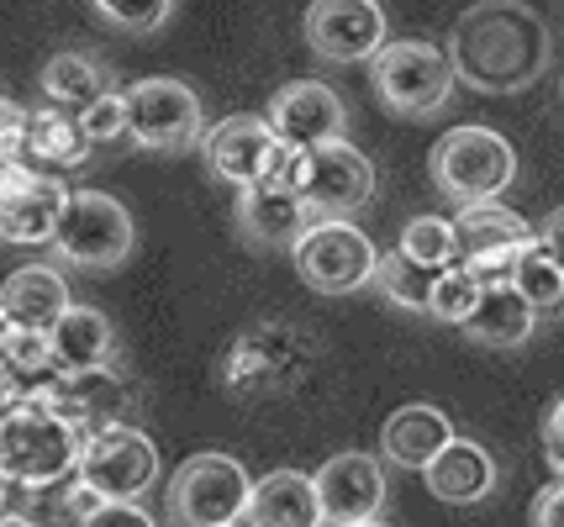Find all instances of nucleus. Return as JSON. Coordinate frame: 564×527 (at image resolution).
Returning a JSON list of instances; mask_svg holds the SVG:
<instances>
[{"mask_svg":"<svg viewBox=\"0 0 564 527\" xmlns=\"http://www.w3.org/2000/svg\"><path fill=\"white\" fill-rule=\"evenodd\" d=\"M448 64L480 96H517L554 64V26L528 0H475L448 32Z\"/></svg>","mask_w":564,"mask_h":527,"instance_id":"1","label":"nucleus"},{"mask_svg":"<svg viewBox=\"0 0 564 527\" xmlns=\"http://www.w3.org/2000/svg\"><path fill=\"white\" fill-rule=\"evenodd\" d=\"M85 427H74L58 406L26 396L0 417V470L17 491H48L79 475V453H85Z\"/></svg>","mask_w":564,"mask_h":527,"instance_id":"2","label":"nucleus"},{"mask_svg":"<svg viewBox=\"0 0 564 527\" xmlns=\"http://www.w3.org/2000/svg\"><path fill=\"white\" fill-rule=\"evenodd\" d=\"M427 175L433 190L454 206L501 201V190H512L517 179V149L496 127H448L427 153Z\"/></svg>","mask_w":564,"mask_h":527,"instance_id":"3","label":"nucleus"},{"mask_svg":"<svg viewBox=\"0 0 564 527\" xmlns=\"http://www.w3.org/2000/svg\"><path fill=\"white\" fill-rule=\"evenodd\" d=\"M53 259L58 270H79V275H111L122 270L132 249H138V222L117 196L106 190H69L58 232H53Z\"/></svg>","mask_w":564,"mask_h":527,"instance_id":"4","label":"nucleus"},{"mask_svg":"<svg viewBox=\"0 0 564 527\" xmlns=\"http://www.w3.org/2000/svg\"><path fill=\"white\" fill-rule=\"evenodd\" d=\"M369 85L380 106L391 117H406V122H427L438 117L448 96H454V64H448V48L427 43V37H391L386 48L369 58Z\"/></svg>","mask_w":564,"mask_h":527,"instance_id":"5","label":"nucleus"},{"mask_svg":"<svg viewBox=\"0 0 564 527\" xmlns=\"http://www.w3.org/2000/svg\"><path fill=\"white\" fill-rule=\"evenodd\" d=\"M253 475L232 453H191L164 485V512L174 527H232L243 523Z\"/></svg>","mask_w":564,"mask_h":527,"instance_id":"6","label":"nucleus"},{"mask_svg":"<svg viewBox=\"0 0 564 527\" xmlns=\"http://www.w3.org/2000/svg\"><path fill=\"white\" fill-rule=\"evenodd\" d=\"M312 359H317L312 332H301L291 322H259L238 332V343L227 349L221 385L232 396H274V391H291L312 370Z\"/></svg>","mask_w":564,"mask_h":527,"instance_id":"7","label":"nucleus"},{"mask_svg":"<svg viewBox=\"0 0 564 527\" xmlns=\"http://www.w3.org/2000/svg\"><path fill=\"white\" fill-rule=\"evenodd\" d=\"M291 264L306 290H317V296H354V290H369V285H375V275H380V249L369 243L365 227H354L348 217H322V222H312V232L295 243Z\"/></svg>","mask_w":564,"mask_h":527,"instance_id":"8","label":"nucleus"},{"mask_svg":"<svg viewBox=\"0 0 564 527\" xmlns=\"http://www.w3.org/2000/svg\"><path fill=\"white\" fill-rule=\"evenodd\" d=\"M132 111V143L148 153H191L206 138V106L174 75H148L127 85Z\"/></svg>","mask_w":564,"mask_h":527,"instance_id":"9","label":"nucleus"},{"mask_svg":"<svg viewBox=\"0 0 564 527\" xmlns=\"http://www.w3.org/2000/svg\"><path fill=\"white\" fill-rule=\"evenodd\" d=\"M196 153H200V164H206V175L232 185V190L280 179L295 158L264 117H221L217 127H206Z\"/></svg>","mask_w":564,"mask_h":527,"instance_id":"10","label":"nucleus"},{"mask_svg":"<svg viewBox=\"0 0 564 527\" xmlns=\"http://www.w3.org/2000/svg\"><path fill=\"white\" fill-rule=\"evenodd\" d=\"M285 179L306 196V206L317 211V222L322 217H354V211H365L375 201V164L348 138L295 153Z\"/></svg>","mask_w":564,"mask_h":527,"instance_id":"11","label":"nucleus"},{"mask_svg":"<svg viewBox=\"0 0 564 527\" xmlns=\"http://www.w3.org/2000/svg\"><path fill=\"white\" fill-rule=\"evenodd\" d=\"M79 480L96 485L106 502H143L159 485V443L132 422L96 427L79 453Z\"/></svg>","mask_w":564,"mask_h":527,"instance_id":"12","label":"nucleus"},{"mask_svg":"<svg viewBox=\"0 0 564 527\" xmlns=\"http://www.w3.org/2000/svg\"><path fill=\"white\" fill-rule=\"evenodd\" d=\"M64 179L37 169V164H0V243L11 249H48L58 217H64Z\"/></svg>","mask_w":564,"mask_h":527,"instance_id":"13","label":"nucleus"},{"mask_svg":"<svg viewBox=\"0 0 564 527\" xmlns=\"http://www.w3.org/2000/svg\"><path fill=\"white\" fill-rule=\"evenodd\" d=\"M301 32L322 64H369L391 43V22L380 0H312Z\"/></svg>","mask_w":564,"mask_h":527,"instance_id":"14","label":"nucleus"},{"mask_svg":"<svg viewBox=\"0 0 564 527\" xmlns=\"http://www.w3.org/2000/svg\"><path fill=\"white\" fill-rule=\"evenodd\" d=\"M232 222L238 238L259 253H295V243L312 232L317 211L306 206V196L295 190L291 179H264V185H248L232 201Z\"/></svg>","mask_w":564,"mask_h":527,"instance_id":"15","label":"nucleus"},{"mask_svg":"<svg viewBox=\"0 0 564 527\" xmlns=\"http://www.w3.org/2000/svg\"><path fill=\"white\" fill-rule=\"evenodd\" d=\"M264 122L280 132V143L291 153H306V149H322V143H338L348 138V106L333 85L322 79H291L280 85L264 106Z\"/></svg>","mask_w":564,"mask_h":527,"instance_id":"16","label":"nucleus"},{"mask_svg":"<svg viewBox=\"0 0 564 527\" xmlns=\"http://www.w3.org/2000/svg\"><path fill=\"white\" fill-rule=\"evenodd\" d=\"M312 480H317L327 527H359L386 512V464L375 453H359V449L333 453Z\"/></svg>","mask_w":564,"mask_h":527,"instance_id":"17","label":"nucleus"},{"mask_svg":"<svg viewBox=\"0 0 564 527\" xmlns=\"http://www.w3.org/2000/svg\"><path fill=\"white\" fill-rule=\"evenodd\" d=\"M26 396L58 406L74 427L96 432V427L122 422V411L132 406V385L117 375V364H106V370H90V375H48V380H37Z\"/></svg>","mask_w":564,"mask_h":527,"instance_id":"18","label":"nucleus"},{"mask_svg":"<svg viewBox=\"0 0 564 527\" xmlns=\"http://www.w3.org/2000/svg\"><path fill=\"white\" fill-rule=\"evenodd\" d=\"M53 343V375H90V370H106L117 364V327L100 306L74 301L48 332Z\"/></svg>","mask_w":564,"mask_h":527,"instance_id":"19","label":"nucleus"},{"mask_svg":"<svg viewBox=\"0 0 564 527\" xmlns=\"http://www.w3.org/2000/svg\"><path fill=\"white\" fill-rule=\"evenodd\" d=\"M454 438H459V432L448 422V411H438L433 402H406L401 411L386 417V427H380V449H386V459H391L395 470H417V475L454 443Z\"/></svg>","mask_w":564,"mask_h":527,"instance_id":"20","label":"nucleus"},{"mask_svg":"<svg viewBox=\"0 0 564 527\" xmlns=\"http://www.w3.org/2000/svg\"><path fill=\"white\" fill-rule=\"evenodd\" d=\"M243 527H327L317 480L301 470H270L264 480H253Z\"/></svg>","mask_w":564,"mask_h":527,"instance_id":"21","label":"nucleus"},{"mask_svg":"<svg viewBox=\"0 0 564 527\" xmlns=\"http://www.w3.org/2000/svg\"><path fill=\"white\" fill-rule=\"evenodd\" d=\"M90 153H96V143L85 138L79 111H64V106H48V101L26 111V143H22L26 164L58 175V169H85Z\"/></svg>","mask_w":564,"mask_h":527,"instance_id":"22","label":"nucleus"},{"mask_svg":"<svg viewBox=\"0 0 564 527\" xmlns=\"http://www.w3.org/2000/svg\"><path fill=\"white\" fill-rule=\"evenodd\" d=\"M0 306L17 327H32V332H53V322L69 311V279L58 264H22L11 270L6 285H0Z\"/></svg>","mask_w":564,"mask_h":527,"instance_id":"23","label":"nucleus"},{"mask_svg":"<svg viewBox=\"0 0 564 527\" xmlns=\"http://www.w3.org/2000/svg\"><path fill=\"white\" fill-rule=\"evenodd\" d=\"M422 480H427V491L438 496V502L448 506H475L486 502L496 491V459L486 443H475V438H454L448 449L422 470Z\"/></svg>","mask_w":564,"mask_h":527,"instance_id":"24","label":"nucleus"},{"mask_svg":"<svg viewBox=\"0 0 564 527\" xmlns=\"http://www.w3.org/2000/svg\"><path fill=\"white\" fill-rule=\"evenodd\" d=\"M533 327H539V311L517 296V285H491V290H480V306L459 332L480 349H522L533 338Z\"/></svg>","mask_w":564,"mask_h":527,"instance_id":"25","label":"nucleus"},{"mask_svg":"<svg viewBox=\"0 0 564 527\" xmlns=\"http://www.w3.org/2000/svg\"><path fill=\"white\" fill-rule=\"evenodd\" d=\"M111 90V69L100 64L96 53H79V48H64L53 53L37 75V96L48 106H64V111H85V106Z\"/></svg>","mask_w":564,"mask_h":527,"instance_id":"26","label":"nucleus"},{"mask_svg":"<svg viewBox=\"0 0 564 527\" xmlns=\"http://www.w3.org/2000/svg\"><path fill=\"white\" fill-rule=\"evenodd\" d=\"M454 227H459V249L469 253H496V249H528L539 238V227H528L512 206L501 201H480V206H459L454 211Z\"/></svg>","mask_w":564,"mask_h":527,"instance_id":"27","label":"nucleus"},{"mask_svg":"<svg viewBox=\"0 0 564 527\" xmlns=\"http://www.w3.org/2000/svg\"><path fill=\"white\" fill-rule=\"evenodd\" d=\"M395 253H406V259L422 264V270H448V264H459V259H465L454 217H412V222L401 227Z\"/></svg>","mask_w":564,"mask_h":527,"instance_id":"28","label":"nucleus"},{"mask_svg":"<svg viewBox=\"0 0 564 527\" xmlns=\"http://www.w3.org/2000/svg\"><path fill=\"white\" fill-rule=\"evenodd\" d=\"M512 285H517V296L533 306V311H560L564 306V264L554 259V253L543 249L539 238L522 249V259H517V275H512Z\"/></svg>","mask_w":564,"mask_h":527,"instance_id":"29","label":"nucleus"},{"mask_svg":"<svg viewBox=\"0 0 564 527\" xmlns=\"http://www.w3.org/2000/svg\"><path fill=\"white\" fill-rule=\"evenodd\" d=\"M433 279H438V270H422V264H412L406 253H380V275H375V290H380V296H386L391 306H401V311H417V317H427Z\"/></svg>","mask_w":564,"mask_h":527,"instance_id":"30","label":"nucleus"},{"mask_svg":"<svg viewBox=\"0 0 564 527\" xmlns=\"http://www.w3.org/2000/svg\"><path fill=\"white\" fill-rule=\"evenodd\" d=\"M475 306H480V279L465 270V259L448 264V270H438L433 296H427V317L443 327H465L469 317H475Z\"/></svg>","mask_w":564,"mask_h":527,"instance_id":"31","label":"nucleus"},{"mask_svg":"<svg viewBox=\"0 0 564 527\" xmlns=\"http://www.w3.org/2000/svg\"><path fill=\"white\" fill-rule=\"evenodd\" d=\"M174 6H180V0H90V11H96L100 22L117 26V32H132V37L164 32L174 17Z\"/></svg>","mask_w":564,"mask_h":527,"instance_id":"32","label":"nucleus"},{"mask_svg":"<svg viewBox=\"0 0 564 527\" xmlns=\"http://www.w3.org/2000/svg\"><path fill=\"white\" fill-rule=\"evenodd\" d=\"M79 127L96 149H111V143H132V111H127V90H106L96 101L79 111Z\"/></svg>","mask_w":564,"mask_h":527,"instance_id":"33","label":"nucleus"},{"mask_svg":"<svg viewBox=\"0 0 564 527\" xmlns=\"http://www.w3.org/2000/svg\"><path fill=\"white\" fill-rule=\"evenodd\" d=\"M6 370L22 380H48L53 375V343L48 332H32V327H11V343H6Z\"/></svg>","mask_w":564,"mask_h":527,"instance_id":"34","label":"nucleus"},{"mask_svg":"<svg viewBox=\"0 0 564 527\" xmlns=\"http://www.w3.org/2000/svg\"><path fill=\"white\" fill-rule=\"evenodd\" d=\"M517 259H522V249H496V253H469L465 270L475 279H480V290H491V285H512L517 275Z\"/></svg>","mask_w":564,"mask_h":527,"instance_id":"35","label":"nucleus"},{"mask_svg":"<svg viewBox=\"0 0 564 527\" xmlns=\"http://www.w3.org/2000/svg\"><path fill=\"white\" fill-rule=\"evenodd\" d=\"M26 143V106H17L0 90V164H17Z\"/></svg>","mask_w":564,"mask_h":527,"instance_id":"36","label":"nucleus"},{"mask_svg":"<svg viewBox=\"0 0 564 527\" xmlns=\"http://www.w3.org/2000/svg\"><path fill=\"white\" fill-rule=\"evenodd\" d=\"M79 527H159L138 502H106L96 517H85Z\"/></svg>","mask_w":564,"mask_h":527,"instance_id":"37","label":"nucleus"},{"mask_svg":"<svg viewBox=\"0 0 564 527\" xmlns=\"http://www.w3.org/2000/svg\"><path fill=\"white\" fill-rule=\"evenodd\" d=\"M543 459H549L554 475H564V396L549 406V417H543Z\"/></svg>","mask_w":564,"mask_h":527,"instance_id":"38","label":"nucleus"},{"mask_svg":"<svg viewBox=\"0 0 564 527\" xmlns=\"http://www.w3.org/2000/svg\"><path fill=\"white\" fill-rule=\"evenodd\" d=\"M533 527H564V475H554V485H543L533 496Z\"/></svg>","mask_w":564,"mask_h":527,"instance_id":"39","label":"nucleus"},{"mask_svg":"<svg viewBox=\"0 0 564 527\" xmlns=\"http://www.w3.org/2000/svg\"><path fill=\"white\" fill-rule=\"evenodd\" d=\"M539 243L564 264V206H560V211H549V217L539 222Z\"/></svg>","mask_w":564,"mask_h":527,"instance_id":"40","label":"nucleus"},{"mask_svg":"<svg viewBox=\"0 0 564 527\" xmlns=\"http://www.w3.org/2000/svg\"><path fill=\"white\" fill-rule=\"evenodd\" d=\"M11 317H6V306H0V364H6V343H11Z\"/></svg>","mask_w":564,"mask_h":527,"instance_id":"41","label":"nucleus"},{"mask_svg":"<svg viewBox=\"0 0 564 527\" xmlns=\"http://www.w3.org/2000/svg\"><path fill=\"white\" fill-rule=\"evenodd\" d=\"M11 491H17V485H11V480H6V470H0V517H6V506H11Z\"/></svg>","mask_w":564,"mask_h":527,"instance_id":"42","label":"nucleus"},{"mask_svg":"<svg viewBox=\"0 0 564 527\" xmlns=\"http://www.w3.org/2000/svg\"><path fill=\"white\" fill-rule=\"evenodd\" d=\"M0 527H43V523H32V517H17V512H6V517H0Z\"/></svg>","mask_w":564,"mask_h":527,"instance_id":"43","label":"nucleus"},{"mask_svg":"<svg viewBox=\"0 0 564 527\" xmlns=\"http://www.w3.org/2000/svg\"><path fill=\"white\" fill-rule=\"evenodd\" d=\"M359 527H391V523H380V517H375V523H359Z\"/></svg>","mask_w":564,"mask_h":527,"instance_id":"44","label":"nucleus"},{"mask_svg":"<svg viewBox=\"0 0 564 527\" xmlns=\"http://www.w3.org/2000/svg\"><path fill=\"white\" fill-rule=\"evenodd\" d=\"M232 527H243V523H232Z\"/></svg>","mask_w":564,"mask_h":527,"instance_id":"45","label":"nucleus"}]
</instances>
